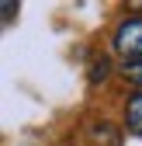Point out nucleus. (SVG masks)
Returning <instances> with one entry per match:
<instances>
[{
	"label": "nucleus",
	"instance_id": "f257e3e1",
	"mask_svg": "<svg viewBox=\"0 0 142 146\" xmlns=\"http://www.w3.org/2000/svg\"><path fill=\"white\" fill-rule=\"evenodd\" d=\"M111 45H114L118 56H125V63L142 59V17H125V21L114 28Z\"/></svg>",
	"mask_w": 142,
	"mask_h": 146
},
{
	"label": "nucleus",
	"instance_id": "f03ea898",
	"mask_svg": "<svg viewBox=\"0 0 142 146\" xmlns=\"http://www.w3.org/2000/svg\"><path fill=\"white\" fill-rule=\"evenodd\" d=\"M125 122H128V132L142 136V90L132 94V101H128V108H125Z\"/></svg>",
	"mask_w": 142,
	"mask_h": 146
},
{
	"label": "nucleus",
	"instance_id": "7ed1b4c3",
	"mask_svg": "<svg viewBox=\"0 0 142 146\" xmlns=\"http://www.w3.org/2000/svg\"><path fill=\"white\" fill-rule=\"evenodd\" d=\"M90 139H94L90 146H118V132L111 129L108 122H97L94 129H90Z\"/></svg>",
	"mask_w": 142,
	"mask_h": 146
},
{
	"label": "nucleus",
	"instance_id": "20e7f679",
	"mask_svg": "<svg viewBox=\"0 0 142 146\" xmlns=\"http://www.w3.org/2000/svg\"><path fill=\"white\" fill-rule=\"evenodd\" d=\"M121 73H125V77H128L135 87H142V59H135V63H125V66H121Z\"/></svg>",
	"mask_w": 142,
	"mask_h": 146
},
{
	"label": "nucleus",
	"instance_id": "39448f33",
	"mask_svg": "<svg viewBox=\"0 0 142 146\" xmlns=\"http://www.w3.org/2000/svg\"><path fill=\"white\" fill-rule=\"evenodd\" d=\"M108 77V59H97L94 63V73H90V80H104Z\"/></svg>",
	"mask_w": 142,
	"mask_h": 146
},
{
	"label": "nucleus",
	"instance_id": "423d86ee",
	"mask_svg": "<svg viewBox=\"0 0 142 146\" xmlns=\"http://www.w3.org/2000/svg\"><path fill=\"white\" fill-rule=\"evenodd\" d=\"M14 11H17V4H11V0H4V21H11V17H14Z\"/></svg>",
	"mask_w": 142,
	"mask_h": 146
}]
</instances>
